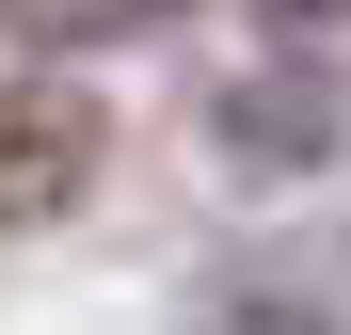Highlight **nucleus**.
Segmentation results:
<instances>
[{
  "instance_id": "nucleus-1",
  "label": "nucleus",
  "mask_w": 351,
  "mask_h": 335,
  "mask_svg": "<svg viewBox=\"0 0 351 335\" xmlns=\"http://www.w3.org/2000/svg\"><path fill=\"white\" fill-rule=\"evenodd\" d=\"M80 192H96V96L0 64V240L16 223H64Z\"/></svg>"
},
{
  "instance_id": "nucleus-2",
  "label": "nucleus",
  "mask_w": 351,
  "mask_h": 335,
  "mask_svg": "<svg viewBox=\"0 0 351 335\" xmlns=\"http://www.w3.org/2000/svg\"><path fill=\"white\" fill-rule=\"evenodd\" d=\"M240 144H256V160H304V144H335V96L304 112L287 80H256V96H240Z\"/></svg>"
},
{
  "instance_id": "nucleus-3",
  "label": "nucleus",
  "mask_w": 351,
  "mask_h": 335,
  "mask_svg": "<svg viewBox=\"0 0 351 335\" xmlns=\"http://www.w3.org/2000/svg\"><path fill=\"white\" fill-rule=\"evenodd\" d=\"M192 335H335V319H287V303H208Z\"/></svg>"
},
{
  "instance_id": "nucleus-4",
  "label": "nucleus",
  "mask_w": 351,
  "mask_h": 335,
  "mask_svg": "<svg viewBox=\"0 0 351 335\" xmlns=\"http://www.w3.org/2000/svg\"><path fill=\"white\" fill-rule=\"evenodd\" d=\"M256 16H271V32H335L351 0H256Z\"/></svg>"
}]
</instances>
